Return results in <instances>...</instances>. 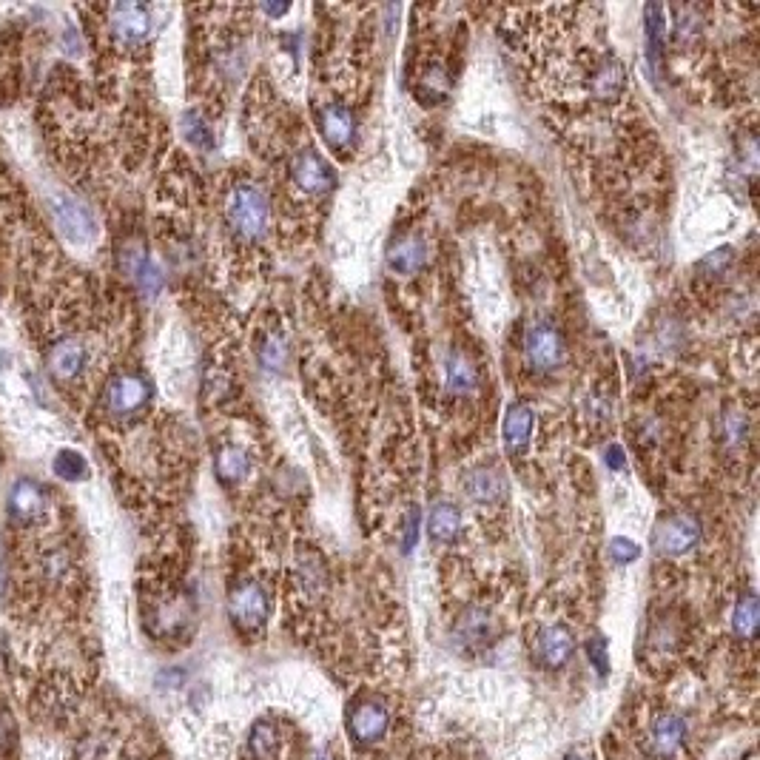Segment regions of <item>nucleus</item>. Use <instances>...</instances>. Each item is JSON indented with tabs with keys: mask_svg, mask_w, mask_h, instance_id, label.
<instances>
[{
	"mask_svg": "<svg viewBox=\"0 0 760 760\" xmlns=\"http://www.w3.org/2000/svg\"><path fill=\"white\" fill-rule=\"evenodd\" d=\"M225 223L240 240H260L271 223L268 194L254 183H240L228 191L225 200Z\"/></svg>",
	"mask_w": 760,
	"mask_h": 760,
	"instance_id": "1",
	"label": "nucleus"
},
{
	"mask_svg": "<svg viewBox=\"0 0 760 760\" xmlns=\"http://www.w3.org/2000/svg\"><path fill=\"white\" fill-rule=\"evenodd\" d=\"M701 541V524L692 513H669L655 524L652 547L661 556H684Z\"/></svg>",
	"mask_w": 760,
	"mask_h": 760,
	"instance_id": "2",
	"label": "nucleus"
},
{
	"mask_svg": "<svg viewBox=\"0 0 760 760\" xmlns=\"http://www.w3.org/2000/svg\"><path fill=\"white\" fill-rule=\"evenodd\" d=\"M103 402L112 416H134L137 410H143L151 402V382L143 373H117L106 385Z\"/></svg>",
	"mask_w": 760,
	"mask_h": 760,
	"instance_id": "3",
	"label": "nucleus"
},
{
	"mask_svg": "<svg viewBox=\"0 0 760 760\" xmlns=\"http://www.w3.org/2000/svg\"><path fill=\"white\" fill-rule=\"evenodd\" d=\"M524 353H527V362L536 371H556L558 365L564 362V356H567V345H564V336H561L556 325L533 322L527 328V336H524Z\"/></svg>",
	"mask_w": 760,
	"mask_h": 760,
	"instance_id": "4",
	"label": "nucleus"
},
{
	"mask_svg": "<svg viewBox=\"0 0 760 760\" xmlns=\"http://www.w3.org/2000/svg\"><path fill=\"white\" fill-rule=\"evenodd\" d=\"M228 612L234 624H240L245 630H257L271 612V598L260 581H240L228 595Z\"/></svg>",
	"mask_w": 760,
	"mask_h": 760,
	"instance_id": "5",
	"label": "nucleus"
},
{
	"mask_svg": "<svg viewBox=\"0 0 760 760\" xmlns=\"http://www.w3.org/2000/svg\"><path fill=\"white\" fill-rule=\"evenodd\" d=\"M52 217L55 225L60 228V234L72 245H86L94 240V214L89 211V205H83L69 194H55L52 197Z\"/></svg>",
	"mask_w": 760,
	"mask_h": 760,
	"instance_id": "6",
	"label": "nucleus"
},
{
	"mask_svg": "<svg viewBox=\"0 0 760 760\" xmlns=\"http://www.w3.org/2000/svg\"><path fill=\"white\" fill-rule=\"evenodd\" d=\"M112 35L117 43L123 46H140L151 38L154 20H151V9L143 3H117L112 6Z\"/></svg>",
	"mask_w": 760,
	"mask_h": 760,
	"instance_id": "7",
	"label": "nucleus"
},
{
	"mask_svg": "<svg viewBox=\"0 0 760 760\" xmlns=\"http://www.w3.org/2000/svg\"><path fill=\"white\" fill-rule=\"evenodd\" d=\"M120 268L129 274V279L137 285V291L143 297H157L163 291V268L151 260V254L143 245H137V242L126 245L120 251Z\"/></svg>",
	"mask_w": 760,
	"mask_h": 760,
	"instance_id": "8",
	"label": "nucleus"
},
{
	"mask_svg": "<svg viewBox=\"0 0 760 760\" xmlns=\"http://www.w3.org/2000/svg\"><path fill=\"white\" fill-rule=\"evenodd\" d=\"M6 513L18 524H32L46 513V487L35 482L32 476H23L12 484L9 499H6Z\"/></svg>",
	"mask_w": 760,
	"mask_h": 760,
	"instance_id": "9",
	"label": "nucleus"
},
{
	"mask_svg": "<svg viewBox=\"0 0 760 760\" xmlns=\"http://www.w3.org/2000/svg\"><path fill=\"white\" fill-rule=\"evenodd\" d=\"M86 345L75 339V336H66V339H57L55 345L49 348V371L55 376L57 382H75L77 376L86 368Z\"/></svg>",
	"mask_w": 760,
	"mask_h": 760,
	"instance_id": "10",
	"label": "nucleus"
},
{
	"mask_svg": "<svg viewBox=\"0 0 760 760\" xmlns=\"http://www.w3.org/2000/svg\"><path fill=\"white\" fill-rule=\"evenodd\" d=\"M291 180L305 194H325L331 188V183H334V174H331V168L325 166V160L316 151H302L297 160H294V166H291Z\"/></svg>",
	"mask_w": 760,
	"mask_h": 760,
	"instance_id": "11",
	"label": "nucleus"
},
{
	"mask_svg": "<svg viewBox=\"0 0 760 760\" xmlns=\"http://www.w3.org/2000/svg\"><path fill=\"white\" fill-rule=\"evenodd\" d=\"M573 649H575L573 632L567 630V627H561V624H553V627H547V630L538 632L536 658L544 664V667H550V669L564 667V664L570 661Z\"/></svg>",
	"mask_w": 760,
	"mask_h": 760,
	"instance_id": "12",
	"label": "nucleus"
},
{
	"mask_svg": "<svg viewBox=\"0 0 760 760\" xmlns=\"http://www.w3.org/2000/svg\"><path fill=\"white\" fill-rule=\"evenodd\" d=\"M533 425H536V416L527 405H510L507 408V416H504V447L510 456H521L527 445H530V436H533Z\"/></svg>",
	"mask_w": 760,
	"mask_h": 760,
	"instance_id": "13",
	"label": "nucleus"
},
{
	"mask_svg": "<svg viewBox=\"0 0 760 760\" xmlns=\"http://www.w3.org/2000/svg\"><path fill=\"white\" fill-rule=\"evenodd\" d=\"M686 738V723L681 715L675 712H664L658 715L655 723H652V732H649V741H652V752L661 755V758H672L681 743Z\"/></svg>",
	"mask_w": 760,
	"mask_h": 760,
	"instance_id": "14",
	"label": "nucleus"
},
{
	"mask_svg": "<svg viewBox=\"0 0 760 760\" xmlns=\"http://www.w3.org/2000/svg\"><path fill=\"white\" fill-rule=\"evenodd\" d=\"M319 129H322V137L331 146L342 149V146L351 143L353 134H356V120H353L351 109H345L342 103H331L319 114Z\"/></svg>",
	"mask_w": 760,
	"mask_h": 760,
	"instance_id": "15",
	"label": "nucleus"
},
{
	"mask_svg": "<svg viewBox=\"0 0 760 760\" xmlns=\"http://www.w3.org/2000/svg\"><path fill=\"white\" fill-rule=\"evenodd\" d=\"M427 260V248L425 240H419V237H413V234H405V237H399V240L393 242L388 248V265L390 271H396V274H416Z\"/></svg>",
	"mask_w": 760,
	"mask_h": 760,
	"instance_id": "16",
	"label": "nucleus"
},
{
	"mask_svg": "<svg viewBox=\"0 0 760 760\" xmlns=\"http://www.w3.org/2000/svg\"><path fill=\"white\" fill-rule=\"evenodd\" d=\"M388 723H390V715L385 706L362 704V706H356V712H353L351 732L356 741L373 743V741H379V738L388 732Z\"/></svg>",
	"mask_w": 760,
	"mask_h": 760,
	"instance_id": "17",
	"label": "nucleus"
},
{
	"mask_svg": "<svg viewBox=\"0 0 760 760\" xmlns=\"http://www.w3.org/2000/svg\"><path fill=\"white\" fill-rule=\"evenodd\" d=\"M624 86H627V72H624V66L615 57H604L593 69V75H590V92L595 97H601V100L621 97Z\"/></svg>",
	"mask_w": 760,
	"mask_h": 760,
	"instance_id": "18",
	"label": "nucleus"
},
{
	"mask_svg": "<svg viewBox=\"0 0 760 760\" xmlns=\"http://www.w3.org/2000/svg\"><path fill=\"white\" fill-rule=\"evenodd\" d=\"M464 487H467V496L473 501H479V504H490V501L504 499V479H501L499 470H493V467H476V470H470Z\"/></svg>",
	"mask_w": 760,
	"mask_h": 760,
	"instance_id": "19",
	"label": "nucleus"
},
{
	"mask_svg": "<svg viewBox=\"0 0 760 760\" xmlns=\"http://www.w3.org/2000/svg\"><path fill=\"white\" fill-rule=\"evenodd\" d=\"M459 527H462V513H459L456 504H450V501L433 504L430 519H427V530H430V538H433L436 544L453 541V538L459 536Z\"/></svg>",
	"mask_w": 760,
	"mask_h": 760,
	"instance_id": "20",
	"label": "nucleus"
},
{
	"mask_svg": "<svg viewBox=\"0 0 760 760\" xmlns=\"http://www.w3.org/2000/svg\"><path fill=\"white\" fill-rule=\"evenodd\" d=\"M248 473H251V459H248L245 450H240L237 445H225L223 450L217 453V476H220L225 484L242 482Z\"/></svg>",
	"mask_w": 760,
	"mask_h": 760,
	"instance_id": "21",
	"label": "nucleus"
},
{
	"mask_svg": "<svg viewBox=\"0 0 760 760\" xmlns=\"http://www.w3.org/2000/svg\"><path fill=\"white\" fill-rule=\"evenodd\" d=\"M644 35H647V60L658 72L664 55V6H647L644 12Z\"/></svg>",
	"mask_w": 760,
	"mask_h": 760,
	"instance_id": "22",
	"label": "nucleus"
},
{
	"mask_svg": "<svg viewBox=\"0 0 760 760\" xmlns=\"http://www.w3.org/2000/svg\"><path fill=\"white\" fill-rule=\"evenodd\" d=\"M476 385H479L476 365L464 353H453L447 359V388L453 390V393H473Z\"/></svg>",
	"mask_w": 760,
	"mask_h": 760,
	"instance_id": "23",
	"label": "nucleus"
},
{
	"mask_svg": "<svg viewBox=\"0 0 760 760\" xmlns=\"http://www.w3.org/2000/svg\"><path fill=\"white\" fill-rule=\"evenodd\" d=\"M52 470H55L57 479L63 482H83L89 476V462L80 450H72V447H63L52 462Z\"/></svg>",
	"mask_w": 760,
	"mask_h": 760,
	"instance_id": "24",
	"label": "nucleus"
},
{
	"mask_svg": "<svg viewBox=\"0 0 760 760\" xmlns=\"http://www.w3.org/2000/svg\"><path fill=\"white\" fill-rule=\"evenodd\" d=\"M758 598L755 593H746L743 598H738V604H735V615H732V627L738 632V638H755V632H758Z\"/></svg>",
	"mask_w": 760,
	"mask_h": 760,
	"instance_id": "25",
	"label": "nucleus"
},
{
	"mask_svg": "<svg viewBox=\"0 0 760 760\" xmlns=\"http://www.w3.org/2000/svg\"><path fill=\"white\" fill-rule=\"evenodd\" d=\"M490 615L484 610H467L459 621V638L467 644H484L490 638Z\"/></svg>",
	"mask_w": 760,
	"mask_h": 760,
	"instance_id": "26",
	"label": "nucleus"
},
{
	"mask_svg": "<svg viewBox=\"0 0 760 760\" xmlns=\"http://www.w3.org/2000/svg\"><path fill=\"white\" fill-rule=\"evenodd\" d=\"M180 126H183V134H186V140L191 143V146H197V149H203V151H208L211 146H214V129L208 126V120H205L200 112L183 114Z\"/></svg>",
	"mask_w": 760,
	"mask_h": 760,
	"instance_id": "27",
	"label": "nucleus"
},
{
	"mask_svg": "<svg viewBox=\"0 0 760 760\" xmlns=\"http://www.w3.org/2000/svg\"><path fill=\"white\" fill-rule=\"evenodd\" d=\"M277 743H279V735L274 723L262 721L254 726V735H251V752H254V758L268 760L271 755H274Z\"/></svg>",
	"mask_w": 760,
	"mask_h": 760,
	"instance_id": "28",
	"label": "nucleus"
},
{
	"mask_svg": "<svg viewBox=\"0 0 760 760\" xmlns=\"http://www.w3.org/2000/svg\"><path fill=\"white\" fill-rule=\"evenodd\" d=\"M285 356H288V353H285V345H282V339L271 336V339H265V342H262L260 359L268 371H279V368L285 365Z\"/></svg>",
	"mask_w": 760,
	"mask_h": 760,
	"instance_id": "29",
	"label": "nucleus"
},
{
	"mask_svg": "<svg viewBox=\"0 0 760 760\" xmlns=\"http://www.w3.org/2000/svg\"><path fill=\"white\" fill-rule=\"evenodd\" d=\"M723 436H726L729 445H741L743 436H746V416L729 410V413L723 416Z\"/></svg>",
	"mask_w": 760,
	"mask_h": 760,
	"instance_id": "30",
	"label": "nucleus"
},
{
	"mask_svg": "<svg viewBox=\"0 0 760 760\" xmlns=\"http://www.w3.org/2000/svg\"><path fill=\"white\" fill-rule=\"evenodd\" d=\"M610 553H612V558L618 561V564H630V561H635V558L641 556L638 544H635V541H630V538H612Z\"/></svg>",
	"mask_w": 760,
	"mask_h": 760,
	"instance_id": "31",
	"label": "nucleus"
},
{
	"mask_svg": "<svg viewBox=\"0 0 760 760\" xmlns=\"http://www.w3.org/2000/svg\"><path fill=\"white\" fill-rule=\"evenodd\" d=\"M587 652H590V658H593V664L598 672H607L610 667V658H607V644L601 641V638H593L590 644H587Z\"/></svg>",
	"mask_w": 760,
	"mask_h": 760,
	"instance_id": "32",
	"label": "nucleus"
},
{
	"mask_svg": "<svg viewBox=\"0 0 760 760\" xmlns=\"http://www.w3.org/2000/svg\"><path fill=\"white\" fill-rule=\"evenodd\" d=\"M416 538H419V510H410L408 521H405V541H402V544H405V547H402L405 553L413 550Z\"/></svg>",
	"mask_w": 760,
	"mask_h": 760,
	"instance_id": "33",
	"label": "nucleus"
},
{
	"mask_svg": "<svg viewBox=\"0 0 760 760\" xmlns=\"http://www.w3.org/2000/svg\"><path fill=\"white\" fill-rule=\"evenodd\" d=\"M604 462L610 464V470H615V473H621V470L627 467V459H624V447H621V445H610V447H607V453H604Z\"/></svg>",
	"mask_w": 760,
	"mask_h": 760,
	"instance_id": "34",
	"label": "nucleus"
},
{
	"mask_svg": "<svg viewBox=\"0 0 760 760\" xmlns=\"http://www.w3.org/2000/svg\"><path fill=\"white\" fill-rule=\"evenodd\" d=\"M6 581H9V561H6V550L0 544V593L6 590Z\"/></svg>",
	"mask_w": 760,
	"mask_h": 760,
	"instance_id": "35",
	"label": "nucleus"
},
{
	"mask_svg": "<svg viewBox=\"0 0 760 760\" xmlns=\"http://www.w3.org/2000/svg\"><path fill=\"white\" fill-rule=\"evenodd\" d=\"M262 9H265L268 15H274V18H282V15L288 12V6H262Z\"/></svg>",
	"mask_w": 760,
	"mask_h": 760,
	"instance_id": "36",
	"label": "nucleus"
},
{
	"mask_svg": "<svg viewBox=\"0 0 760 760\" xmlns=\"http://www.w3.org/2000/svg\"><path fill=\"white\" fill-rule=\"evenodd\" d=\"M564 760H581L578 755H570V758H564Z\"/></svg>",
	"mask_w": 760,
	"mask_h": 760,
	"instance_id": "37",
	"label": "nucleus"
},
{
	"mask_svg": "<svg viewBox=\"0 0 760 760\" xmlns=\"http://www.w3.org/2000/svg\"><path fill=\"white\" fill-rule=\"evenodd\" d=\"M0 741H3V726H0Z\"/></svg>",
	"mask_w": 760,
	"mask_h": 760,
	"instance_id": "38",
	"label": "nucleus"
}]
</instances>
